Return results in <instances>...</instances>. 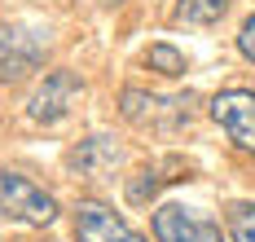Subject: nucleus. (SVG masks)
<instances>
[{"instance_id": "obj_9", "label": "nucleus", "mask_w": 255, "mask_h": 242, "mask_svg": "<svg viewBox=\"0 0 255 242\" xmlns=\"http://www.w3.org/2000/svg\"><path fill=\"white\" fill-rule=\"evenodd\" d=\"M180 176H189V163L180 159V154H163V159L145 163L136 176H128V203H132V207H145L163 185H172Z\"/></svg>"}, {"instance_id": "obj_11", "label": "nucleus", "mask_w": 255, "mask_h": 242, "mask_svg": "<svg viewBox=\"0 0 255 242\" xmlns=\"http://www.w3.org/2000/svg\"><path fill=\"white\" fill-rule=\"evenodd\" d=\"M145 66L158 71V75H167V80H176V75H185V53L172 49V44H150L145 49Z\"/></svg>"}, {"instance_id": "obj_10", "label": "nucleus", "mask_w": 255, "mask_h": 242, "mask_svg": "<svg viewBox=\"0 0 255 242\" xmlns=\"http://www.w3.org/2000/svg\"><path fill=\"white\" fill-rule=\"evenodd\" d=\"M229 9V0H176V22H189V27H211L220 22Z\"/></svg>"}, {"instance_id": "obj_5", "label": "nucleus", "mask_w": 255, "mask_h": 242, "mask_svg": "<svg viewBox=\"0 0 255 242\" xmlns=\"http://www.w3.org/2000/svg\"><path fill=\"white\" fill-rule=\"evenodd\" d=\"M154 242H225L220 225L211 216H198L194 207H180V203H163L150 216Z\"/></svg>"}, {"instance_id": "obj_3", "label": "nucleus", "mask_w": 255, "mask_h": 242, "mask_svg": "<svg viewBox=\"0 0 255 242\" xmlns=\"http://www.w3.org/2000/svg\"><path fill=\"white\" fill-rule=\"evenodd\" d=\"M0 212L9 216V220H22V225L44 229V225L57 220V198L44 185H35L31 176L0 167Z\"/></svg>"}, {"instance_id": "obj_13", "label": "nucleus", "mask_w": 255, "mask_h": 242, "mask_svg": "<svg viewBox=\"0 0 255 242\" xmlns=\"http://www.w3.org/2000/svg\"><path fill=\"white\" fill-rule=\"evenodd\" d=\"M238 53L247 57V62H255V13L242 22V31H238Z\"/></svg>"}, {"instance_id": "obj_8", "label": "nucleus", "mask_w": 255, "mask_h": 242, "mask_svg": "<svg viewBox=\"0 0 255 242\" xmlns=\"http://www.w3.org/2000/svg\"><path fill=\"white\" fill-rule=\"evenodd\" d=\"M128 163V150L115 141V136H84L79 145H71V154H66V167L84 176V181H110L119 167Z\"/></svg>"}, {"instance_id": "obj_6", "label": "nucleus", "mask_w": 255, "mask_h": 242, "mask_svg": "<svg viewBox=\"0 0 255 242\" xmlns=\"http://www.w3.org/2000/svg\"><path fill=\"white\" fill-rule=\"evenodd\" d=\"M75 242H150V238H141L110 203L79 198L75 203Z\"/></svg>"}, {"instance_id": "obj_7", "label": "nucleus", "mask_w": 255, "mask_h": 242, "mask_svg": "<svg viewBox=\"0 0 255 242\" xmlns=\"http://www.w3.org/2000/svg\"><path fill=\"white\" fill-rule=\"evenodd\" d=\"M211 119L225 128L238 150L255 154V93L251 88H225L211 97Z\"/></svg>"}, {"instance_id": "obj_4", "label": "nucleus", "mask_w": 255, "mask_h": 242, "mask_svg": "<svg viewBox=\"0 0 255 242\" xmlns=\"http://www.w3.org/2000/svg\"><path fill=\"white\" fill-rule=\"evenodd\" d=\"M79 97H84V80H79L75 71L57 66V71H49V75L40 80V88L31 93V102H26V115H31L35 123L53 128V123H62V119L75 110Z\"/></svg>"}, {"instance_id": "obj_1", "label": "nucleus", "mask_w": 255, "mask_h": 242, "mask_svg": "<svg viewBox=\"0 0 255 242\" xmlns=\"http://www.w3.org/2000/svg\"><path fill=\"white\" fill-rule=\"evenodd\" d=\"M194 106H198L194 93H150V88H136V84L119 88V115L136 132L176 136L194 123V115H198Z\"/></svg>"}, {"instance_id": "obj_12", "label": "nucleus", "mask_w": 255, "mask_h": 242, "mask_svg": "<svg viewBox=\"0 0 255 242\" xmlns=\"http://www.w3.org/2000/svg\"><path fill=\"white\" fill-rule=\"evenodd\" d=\"M229 238L255 242V203H233L229 207Z\"/></svg>"}, {"instance_id": "obj_14", "label": "nucleus", "mask_w": 255, "mask_h": 242, "mask_svg": "<svg viewBox=\"0 0 255 242\" xmlns=\"http://www.w3.org/2000/svg\"><path fill=\"white\" fill-rule=\"evenodd\" d=\"M102 4H124V0H102Z\"/></svg>"}, {"instance_id": "obj_2", "label": "nucleus", "mask_w": 255, "mask_h": 242, "mask_svg": "<svg viewBox=\"0 0 255 242\" xmlns=\"http://www.w3.org/2000/svg\"><path fill=\"white\" fill-rule=\"evenodd\" d=\"M49 49H53L49 27H35V22H4V27H0V84L31 80V75L44 66Z\"/></svg>"}]
</instances>
